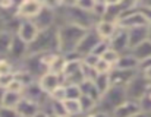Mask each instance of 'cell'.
<instances>
[{"mask_svg": "<svg viewBox=\"0 0 151 117\" xmlns=\"http://www.w3.org/2000/svg\"><path fill=\"white\" fill-rule=\"evenodd\" d=\"M57 46H59V53L68 54L75 51V47L78 41L82 38L85 34V28L73 25V24H62L57 25Z\"/></svg>", "mask_w": 151, "mask_h": 117, "instance_id": "1", "label": "cell"}, {"mask_svg": "<svg viewBox=\"0 0 151 117\" xmlns=\"http://www.w3.org/2000/svg\"><path fill=\"white\" fill-rule=\"evenodd\" d=\"M46 51H57L59 53L57 28L56 26L38 31L35 38L28 44V56L40 54V53H46Z\"/></svg>", "mask_w": 151, "mask_h": 117, "instance_id": "2", "label": "cell"}, {"mask_svg": "<svg viewBox=\"0 0 151 117\" xmlns=\"http://www.w3.org/2000/svg\"><path fill=\"white\" fill-rule=\"evenodd\" d=\"M125 98H126L125 88H120V86H110V88L100 97V100H99V103H97V110L111 113Z\"/></svg>", "mask_w": 151, "mask_h": 117, "instance_id": "3", "label": "cell"}, {"mask_svg": "<svg viewBox=\"0 0 151 117\" xmlns=\"http://www.w3.org/2000/svg\"><path fill=\"white\" fill-rule=\"evenodd\" d=\"M151 85V82L142 75V73H137L129 82H128V85L125 86V94H126V98H131V100H135V101H139L144 95H145V92H147V89H148V86Z\"/></svg>", "mask_w": 151, "mask_h": 117, "instance_id": "4", "label": "cell"}, {"mask_svg": "<svg viewBox=\"0 0 151 117\" xmlns=\"http://www.w3.org/2000/svg\"><path fill=\"white\" fill-rule=\"evenodd\" d=\"M116 22H117V26L122 28V29H129V28H135V26H148L150 25L147 18L138 9L123 10Z\"/></svg>", "mask_w": 151, "mask_h": 117, "instance_id": "5", "label": "cell"}, {"mask_svg": "<svg viewBox=\"0 0 151 117\" xmlns=\"http://www.w3.org/2000/svg\"><path fill=\"white\" fill-rule=\"evenodd\" d=\"M100 40H101L100 35L97 34V31L94 29V26L90 28V29H87L85 34L82 35V38L78 41V44H76V47H75V53H76L79 57L87 56L88 53H91V51L94 50V47L97 46V43H99Z\"/></svg>", "mask_w": 151, "mask_h": 117, "instance_id": "6", "label": "cell"}, {"mask_svg": "<svg viewBox=\"0 0 151 117\" xmlns=\"http://www.w3.org/2000/svg\"><path fill=\"white\" fill-rule=\"evenodd\" d=\"M27 56H28V44L25 41H22L16 34H13L9 51L6 54V58H9L13 64H16V63L22 61Z\"/></svg>", "mask_w": 151, "mask_h": 117, "instance_id": "7", "label": "cell"}, {"mask_svg": "<svg viewBox=\"0 0 151 117\" xmlns=\"http://www.w3.org/2000/svg\"><path fill=\"white\" fill-rule=\"evenodd\" d=\"M41 7H43L41 0H21L13 15L18 16L19 19H32L41 10Z\"/></svg>", "mask_w": 151, "mask_h": 117, "instance_id": "8", "label": "cell"}, {"mask_svg": "<svg viewBox=\"0 0 151 117\" xmlns=\"http://www.w3.org/2000/svg\"><path fill=\"white\" fill-rule=\"evenodd\" d=\"M138 73L137 69H117L113 67L107 75H109V82L110 86H120L125 88L128 85V82Z\"/></svg>", "mask_w": 151, "mask_h": 117, "instance_id": "9", "label": "cell"}, {"mask_svg": "<svg viewBox=\"0 0 151 117\" xmlns=\"http://www.w3.org/2000/svg\"><path fill=\"white\" fill-rule=\"evenodd\" d=\"M31 21L35 24V26L38 28V31L47 29V28H51V26H56V12H54V9H50L47 6H43L41 10Z\"/></svg>", "mask_w": 151, "mask_h": 117, "instance_id": "10", "label": "cell"}, {"mask_svg": "<svg viewBox=\"0 0 151 117\" xmlns=\"http://www.w3.org/2000/svg\"><path fill=\"white\" fill-rule=\"evenodd\" d=\"M141 110L139 101L131 100V98H125L110 114L111 117H131L134 116L135 113H138Z\"/></svg>", "mask_w": 151, "mask_h": 117, "instance_id": "11", "label": "cell"}, {"mask_svg": "<svg viewBox=\"0 0 151 117\" xmlns=\"http://www.w3.org/2000/svg\"><path fill=\"white\" fill-rule=\"evenodd\" d=\"M109 46L111 50H114L119 54H123L126 51H129V41H128V32L126 29L119 28L116 31V34L109 40Z\"/></svg>", "mask_w": 151, "mask_h": 117, "instance_id": "12", "label": "cell"}, {"mask_svg": "<svg viewBox=\"0 0 151 117\" xmlns=\"http://www.w3.org/2000/svg\"><path fill=\"white\" fill-rule=\"evenodd\" d=\"M37 34H38V28L35 26V24L31 19H21V24H19V26L16 29V35L22 41L29 44L35 38Z\"/></svg>", "mask_w": 151, "mask_h": 117, "instance_id": "13", "label": "cell"}, {"mask_svg": "<svg viewBox=\"0 0 151 117\" xmlns=\"http://www.w3.org/2000/svg\"><path fill=\"white\" fill-rule=\"evenodd\" d=\"M22 95L25 97V98H28V100H31V101H34V103H37L40 107L49 100V95L38 86V83H37V81H34V82H31L29 85H27L25 88H24V92H22Z\"/></svg>", "mask_w": 151, "mask_h": 117, "instance_id": "14", "label": "cell"}, {"mask_svg": "<svg viewBox=\"0 0 151 117\" xmlns=\"http://www.w3.org/2000/svg\"><path fill=\"white\" fill-rule=\"evenodd\" d=\"M37 83H38V86L49 95L56 86H59V85L62 83V76L47 70V72H44V73L37 79Z\"/></svg>", "mask_w": 151, "mask_h": 117, "instance_id": "15", "label": "cell"}, {"mask_svg": "<svg viewBox=\"0 0 151 117\" xmlns=\"http://www.w3.org/2000/svg\"><path fill=\"white\" fill-rule=\"evenodd\" d=\"M94 29L97 31V34L100 35L101 40H110L114 34H116V31L119 29V26H117V22H114V21H109V19H100V21H97V24L94 25Z\"/></svg>", "mask_w": 151, "mask_h": 117, "instance_id": "16", "label": "cell"}, {"mask_svg": "<svg viewBox=\"0 0 151 117\" xmlns=\"http://www.w3.org/2000/svg\"><path fill=\"white\" fill-rule=\"evenodd\" d=\"M128 32V41H129V50L132 47H135L137 44L142 43L147 40L148 35V26H135V28H129L126 29Z\"/></svg>", "mask_w": 151, "mask_h": 117, "instance_id": "17", "label": "cell"}, {"mask_svg": "<svg viewBox=\"0 0 151 117\" xmlns=\"http://www.w3.org/2000/svg\"><path fill=\"white\" fill-rule=\"evenodd\" d=\"M15 110H16V113L19 114V117H31L35 111L40 110V106H38L37 103H34V101H31V100H28V98H25V97L22 95V98H21L19 103L16 104Z\"/></svg>", "mask_w": 151, "mask_h": 117, "instance_id": "18", "label": "cell"}, {"mask_svg": "<svg viewBox=\"0 0 151 117\" xmlns=\"http://www.w3.org/2000/svg\"><path fill=\"white\" fill-rule=\"evenodd\" d=\"M129 53L137 58L138 61H141V60H144V58L151 57V43L148 40H145V41L137 44L135 47H132V49L129 50Z\"/></svg>", "mask_w": 151, "mask_h": 117, "instance_id": "19", "label": "cell"}, {"mask_svg": "<svg viewBox=\"0 0 151 117\" xmlns=\"http://www.w3.org/2000/svg\"><path fill=\"white\" fill-rule=\"evenodd\" d=\"M65 66H66V57L62 53H54L50 60V63H49V66H47V70L62 76Z\"/></svg>", "mask_w": 151, "mask_h": 117, "instance_id": "20", "label": "cell"}, {"mask_svg": "<svg viewBox=\"0 0 151 117\" xmlns=\"http://www.w3.org/2000/svg\"><path fill=\"white\" fill-rule=\"evenodd\" d=\"M113 67H117V69H137L138 67V60L134 57L129 51L120 54L117 61L114 63Z\"/></svg>", "mask_w": 151, "mask_h": 117, "instance_id": "21", "label": "cell"}, {"mask_svg": "<svg viewBox=\"0 0 151 117\" xmlns=\"http://www.w3.org/2000/svg\"><path fill=\"white\" fill-rule=\"evenodd\" d=\"M79 89H81V94L82 95H87V97H90V98H93L94 101L99 103L101 95H100V92L97 91V88H96V85H94L93 81H82L79 83Z\"/></svg>", "mask_w": 151, "mask_h": 117, "instance_id": "22", "label": "cell"}, {"mask_svg": "<svg viewBox=\"0 0 151 117\" xmlns=\"http://www.w3.org/2000/svg\"><path fill=\"white\" fill-rule=\"evenodd\" d=\"M21 98H22V94H21V92H13V91L4 89V92H3V100H1V106H3V107L15 108Z\"/></svg>", "mask_w": 151, "mask_h": 117, "instance_id": "23", "label": "cell"}, {"mask_svg": "<svg viewBox=\"0 0 151 117\" xmlns=\"http://www.w3.org/2000/svg\"><path fill=\"white\" fill-rule=\"evenodd\" d=\"M63 108H65V113L70 117H76V116H81V114H82L81 106H79V101H78V100L66 98V100L63 101Z\"/></svg>", "mask_w": 151, "mask_h": 117, "instance_id": "24", "label": "cell"}, {"mask_svg": "<svg viewBox=\"0 0 151 117\" xmlns=\"http://www.w3.org/2000/svg\"><path fill=\"white\" fill-rule=\"evenodd\" d=\"M12 37H13L12 32H9L6 29H1L0 31V56L1 57H6V54L9 51V47H10Z\"/></svg>", "mask_w": 151, "mask_h": 117, "instance_id": "25", "label": "cell"}, {"mask_svg": "<svg viewBox=\"0 0 151 117\" xmlns=\"http://www.w3.org/2000/svg\"><path fill=\"white\" fill-rule=\"evenodd\" d=\"M78 101H79L82 114H90V113H93V111L97 108V101H94L93 98H90V97H87V95H81V97L78 98Z\"/></svg>", "mask_w": 151, "mask_h": 117, "instance_id": "26", "label": "cell"}, {"mask_svg": "<svg viewBox=\"0 0 151 117\" xmlns=\"http://www.w3.org/2000/svg\"><path fill=\"white\" fill-rule=\"evenodd\" d=\"M93 82H94L97 91L100 92V95H103V94L110 88V82H109V75H107V73H99Z\"/></svg>", "mask_w": 151, "mask_h": 117, "instance_id": "27", "label": "cell"}, {"mask_svg": "<svg viewBox=\"0 0 151 117\" xmlns=\"http://www.w3.org/2000/svg\"><path fill=\"white\" fill-rule=\"evenodd\" d=\"M122 13V6L120 4H111V6H107L106 7V13H104V18L103 19H109V21H117V18L120 16Z\"/></svg>", "mask_w": 151, "mask_h": 117, "instance_id": "28", "label": "cell"}, {"mask_svg": "<svg viewBox=\"0 0 151 117\" xmlns=\"http://www.w3.org/2000/svg\"><path fill=\"white\" fill-rule=\"evenodd\" d=\"M49 98L51 101H57V103H63L66 100V88L63 83H60L59 86H56L50 94H49Z\"/></svg>", "mask_w": 151, "mask_h": 117, "instance_id": "29", "label": "cell"}, {"mask_svg": "<svg viewBox=\"0 0 151 117\" xmlns=\"http://www.w3.org/2000/svg\"><path fill=\"white\" fill-rule=\"evenodd\" d=\"M81 73H82L84 81H94L96 76L99 75L93 66H88V64H85L82 61H81Z\"/></svg>", "mask_w": 151, "mask_h": 117, "instance_id": "30", "label": "cell"}, {"mask_svg": "<svg viewBox=\"0 0 151 117\" xmlns=\"http://www.w3.org/2000/svg\"><path fill=\"white\" fill-rule=\"evenodd\" d=\"M65 85V83H63ZM66 88V98H70V100H78L82 94H81V89H79V85L76 83H66L65 85Z\"/></svg>", "mask_w": 151, "mask_h": 117, "instance_id": "31", "label": "cell"}, {"mask_svg": "<svg viewBox=\"0 0 151 117\" xmlns=\"http://www.w3.org/2000/svg\"><path fill=\"white\" fill-rule=\"evenodd\" d=\"M119 56H120L119 53H116L114 50H111V49L109 47V49H107V50H106V51L101 54V58H103V60H106L107 63H110L111 66H114V63L117 61Z\"/></svg>", "mask_w": 151, "mask_h": 117, "instance_id": "32", "label": "cell"}, {"mask_svg": "<svg viewBox=\"0 0 151 117\" xmlns=\"http://www.w3.org/2000/svg\"><path fill=\"white\" fill-rule=\"evenodd\" d=\"M13 73V63L6 57L0 58V75H7Z\"/></svg>", "mask_w": 151, "mask_h": 117, "instance_id": "33", "label": "cell"}, {"mask_svg": "<svg viewBox=\"0 0 151 117\" xmlns=\"http://www.w3.org/2000/svg\"><path fill=\"white\" fill-rule=\"evenodd\" d=\"M94 69H96V72H97V73H109V72L113 69V66L100 57V58H99V61L96 63Z\"/></svg>", "mask_w": 151, "mask_h": 117, "instance_id": "34", "label": "cell"}, {"mask_svg": "<svg viewBox=\"0 0 151 117\" xmlns=\"http://www.w3.org/2000/svg\"><path fill=\"white\" fill-rule=\"evenodd\" d=\"M106 7H107V4H104V3H96V4H94V7H93L91 13L96 16V19H97V21H100V19L104 18Z\"/></svg>", "mask_w": 151, "mask_h": 117, "instance_id": "35", "label": "cell"}, {"mask_svg": "<svg viewBox=\"0 0 151 117\" xmlns=\"http://www.w3.org/2000/svg\"><path fill=\"white\" fill-rule=\"evenodd\" d=\"M109 47H110V46H109V41H107V40H100V41L97 43V46L94 47V50H93L91 53H94L96 56L101 57V54H103V53H104V51H106V50H107Z\"/></svg>", "mask_w": 151, "mask_h": 117, "instance_id": "36", "label": "cell"}, {"mask_svg": "<svg viewBox=\"0 0 151 117\" xmlns=\"http://www.w3.org/2000/svg\"><path fill=\"white\" fill-rule=\"evenodd\" d=\"M94 4H96V0H76L75 6L82 9V10H85V12H91Z\"/></svg>", "mask_w": 151, "mask_h": 117, "instance_id": "37", "label": "cell"}, {"mask_svg": "<svg viewBox=\"0 0 151 117\" xmlns=\"http://www.w3.org/2000/svg\"><path fill=\"white\" fill-rule=\"evenodd\" d=\"M24 88H25V86H24V85H22L19 81H16L15 78H13V79L10 81V83L6 86V89H9V91H13V92H21V94L24 92Z\"/></svg>", "mask_w": 151, "mask_h": 117, "instance_id": "38", "label": "cell"}, {"mask_svg": "<svg viewBox=\"0 0 151 117\" xmlns=\"http://www.w3.org/2000/svg\"><path fill=\"white\" fill-rule=\"evenodd\" d=\"M122 6V12L123 10H131V9H137L139 4V0H122L119 3Z\"/></svg>", "mask_w": 151, "mask_h": 117, "instance_id": "39", "label": "cell"}, {"mask_svg": "<svg viewBox=\"0 0 151 117\" xmlns=\"http://www.w3.org/2000/svg\"><path fill=\"white\" fill-rule=\"evenodd\" d=\"M99 56H96L94 53H88L87 56H84V57H81V61L82 63H85V64H88V66H96V63L99 61Z\"/></svg>", "mask_w": 151, "mask_h": 117, "instance_id": "40", "label": "cell"}, {"mask_svg": "<svg viewBox=\"0 0 151 117\" xmlns=\"http://www.w3.org/2000/svg\"><path fill=\"white\" fill-rule=\"evenodd\" d=\"M0 117H19V114L16 113L15 108L10 107H0Z\"/></svg>", "mask_w": 151, "mask_h": 117, "instance_id": "41", "label": "cell"}, {"mask_svg": "<svg viewBox=\"0 0 151 117\" xmlns=\"http://www.w3.org/2000/svg\"><path fill=\"white\" fill-rule=\"evenodd\" d=\"M150 67H151V57H148V58H144V60L138 61V67H137V70H138L139 73H142V72H145V70L150 69Z\"/></svg>", "mask_w": 151, "mask_h": 117, "instance_id": "42", "label": "cell"}, {"mask_svg": "<svg viewBox=\"0 0 151 117\" xmlns=\"http://www.w3.org/2000/svg\"><path fill=\"white\" fill-rule=\"evenodd\" d=\"M13 79V73H7V75H0V88L6 89V86L10 83V81Z\"/></svg>", "mask_w": 151, "mask_h": 117, "instance_id": "43", "label": "cell"}, {"mask_svg": "<svg viewBox=\"0 0 151 117\" xmlns=\"http://www.w3.org/2000/svg\"><path fill=\"white\" fill-rule=\"evenodd\" d=\"M88 117H111L110 113H107V111H101V110H94L93 113H90V114H87Z\"/></svg>", "mask_w": 151, "mask_h": 117, "instance_id": "44", "label": "cell"}, {"mask_svg": "<svg viewBox=\"0 0 151 117\" xmlns=\"http://www.w3.org/2000/svg\"><path fill=\"white\" fill-rule=\"evenodd\" d=\"M59 1H60V6H65V7H70L76 4V0H59Z\"/></svg>", "mask_w": 151, "mask_h": 117, "instance_id": "45", "label": "cell"}, {"mask_svg": "<svg viewBox=\"0 0 151 117\" xmlns=\"http://www.w3.org/2000/svg\"><path fill=\"white\" fill-rule=\"evenodd\" d=\"M31 117H49V114H47L44 110H41V108H40L38 111H35V113H34Z\"/></svg>", "mask_w": 151, "mask_h": 117, "instance_id": "46", "label": "cell"}, {"mask_svg": "<svg viewBox=\"0 0 151 117\" xmlns=\"http://www.w3.org/2000/svg\"><path fill=\"white\" fill-rule=\"evenodd\" d=\"M131 117H151L150 113H145V111H142V110H139L138 113H135L134 116H131Z\"/></svg>", "mask_w": 151, "mask_h": 117, "instance_id": "47", "label": "cell"}, {"mask_svg": "<svg viewBox=\"0 0 151 117\" xmlns=\"http://www.w3.org/2000/svg\"><path fill=\"white\" fill-rule=\"evenodd\" d=\"M138 6H147V7H151V0H139V4Z\"/></svg>", "mask_w": 151, "mask_h": 117, "instance_id": "48", "label": "cell"}, {"mask_svg": "<svg viewBox=\"0 0 151 117\" xmlns=\"http://www.w3.org/2000/svg\"><path fill=\"white\" fill-rule=\"evenodd\" d=\"M104 4L111 6V4H119V0H104Z\"/></svg>", "mask_w": 151, "mask_h": 117, "instance_id": "49", "label": "cell"}, {"mask_svg": "<svg viewBox=\"0 0 151 117\" xmlns=\"http://www.w3.org/2000/svg\"><path fill=\"white\" fill-rule=\"evenodd\" d=\"M147 40L151 43V25H148V35H147Z\"/></svg>", "mask_w": 151, "mask_h": 117, "instance_id": "50", "label": "cell"}, {"mask_svg": "<svg viewBox=\"0 0 151 117\" xmlns=\"http://www.w3.org/2000/svg\"><path fill=\"white\" fill-rule=\"evenodd\" d=\"M3 92H4V89H3V88H0V107H1V100H3Z\"/></svg>", "mask_w": 151, "mask_h": 117, "instance_id": "51", "label": "cell"}, {"mask_svg": "<svg viewBox=\"0 0 151 117\" xmlns=\"http://www.w3.org/2000/svg\"><path fill=\"white\" fill-rule=\"evenodd\" d=\"M96 3H104V0H96Z\"/></svg>", "mask_w": 151, "mask_h": 117, "instance_id": "52", "label": "cell"}, {"mask_svg": "<svg viewBox=\"0 0 151 117\" xmlns=\"http://www.w3.org/2000/svg\"><path fill=\"white\" fill-rule=\"evenodd\" d=\"M59 117H70V116H68V114H62V116H59Z\"/></svg>", "mask_w": 151, "mask_h": 117, "instance_id": "53", "label": "cell"}, {"mask_svg": "<svg viewBox=\"0 0 151 117\" xmlns=\"http://www.w3.org/2000/svg\"><path fill=\"white\" fill-rule=\"evenodd\" d=\"M76 117H88L87 114H81V116H76Z\"/></svg>", "mask_w": 151, "mask_h": 117, "instance_id": "54", "label": "cell"}]
</instances>
